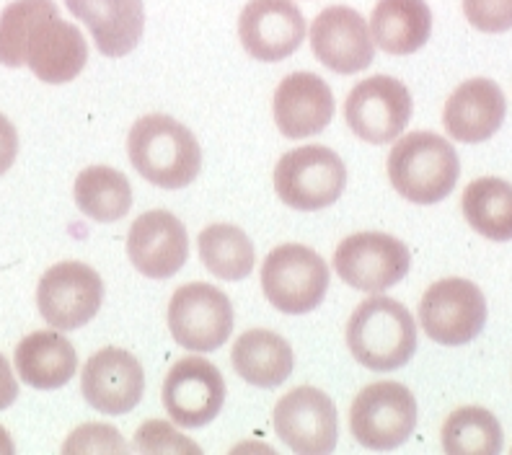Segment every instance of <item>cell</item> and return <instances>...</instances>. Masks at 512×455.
Listing matches in <instances>:
<instances>
[{"label": "cell", "instance_id": "obj_1", "mask_svg": "<svg viewBox=\"0 0 512 455\" xmlns=\"http://www.w3.org/2000/svg\"><path fill=\"white\" fill-rule=\"evenodd\" d=\"M127 153L135 171L161 189L189 187L202 169L200 143L169 114L138 119L127 138Z\"/></svg>", "mask_w": 512, "mask_h": 455}, {"label": "cell", "instance_id": "obj_2", "mask_svg": "<svg viewBox=\"0 0 512 455\" xmlns=\"http://www.w3.org/2000/svg\"><path fill=\"white\" fill-rule=\"evenodd\" d=\"M347 347L368 370L391 373L404 368L417 352V324L399 300L375 295L350 316Z\"/></svg>", "mask_w": 512, "mask_h": 455}, {"label": "cell", "instance_id": "obj_3", "mask_svg": "<svg viewBox=\"0 0 512 455\" xmlns=\"http://www.w3.org/2000/svg\"><path fill=\"white\" fill-rule=\"evenodd\" d=\"M461 176L456 148L435 132H409L391 148L388 179L391 187L414 205L445 200Z\"/></svg>", "mask_w": 512, "mask_h": 455}, {"label": "cell", "instance_id": "obj_4", "mask_svg": "<svg viewBox=\"0 0 512 455\" xmlns=\"http://www.w3.org/2000/svg\"><path fill=\"white\" fill-rule=\"evenodd\" d=\"M347 184L344 161L324 145H303L280 158L275 166L277 197L293 210L316 212L331 207Z\"/></svg>", "mask_w": 512, "mask_h": 455}, {"label": "cell", "instance_id": "obj_5", "mask_svg": "<svg viewBox=\"0 0 512 455\" xmlns=\"http://www.w3.org/2000/svg\"><path fill=\"white\" fill-rule=\"evenodd\" d=\"M262 290L277 311L300 316L324 303L329 267L308 246H277L262 264Z\"/></svg>", "mask_w": 512, "mask_h": 455}, {"label": "cell", "instance_id": "obj_6", "mask_svg": "<svg viewBox=\"0 0 512 455\" xmlns=\"http://www.w3.org/2000/svg\"><path fill=\"white\" fill-rule=\"evenodd\" d=\"M417 427V401L396 381H378L357 393L350 409V430L370 450H394Z\"/></svg>", "mask_w": 512, "mask_h": 455}, {"label": "cell", "instance_id": "obj_7", "mask_svg": "<svg viewBox=\"0 0 512 455\" xmlns=\"http://www.w3.org/2000/svg\"><path fill=\"white\" fill-rule=\"evenodd\" d=\"M419 324L432 342L461 347L487 324V300L474 282L448 277L430 285L419 300Z\"/></svg>", "mask_w": 512, "mask_h": 455}, {"label": "cell", "instance_id": "obj_8", "mask_svg": "<svg viewBox=\"0 0 512 455\" xmlns=\"http://www.w3.org/2000/svg\"><path fill=\"white\" fill-rule=\"evenodd\" d=\"M169 329L184 350H220L233 331L231 300L210 282H189L171 295Z\"/></svg>", "mask_w": 512, "mask_h": 455}, {"label": "cell", "instance_id": "obj_9", "mask_svg": "<svg viewBox=\"0 0 512 455\" xmlns=\"http://www.w3.org/2000/svg\"><path fill=\"white\" fill-rule=\"evenodd\" d=\"M344 119L357 138L386 145L406 130L412 119V94L391 75H373L357 83L344 101Z\"/></svg>", "mask_w": 512, "mask_h": 455}, {"label": "cell", "instance_id": "obj_10", "mask_svg": "<svg viewBox=\"0 0 512 455\" xmlns=\"http://www.w3.org/2000/svg\"><path fill=\"white\" fill-rule=\"evenodd\" d=\"M104 282L83 262H60L47 269L37 287V306L52 329L73 331L99 313Z\"/></svg>", "mask_w": 512, "mask_h": 455}, {"label": "cell", "instance_id": "obj_11", "mask_svg": "<svg viewBox=\"0 0 512 455\" xmlns=\"http://www.w3.org/2000/svg\"><path fill=\"white\" fill-rule=\"evenodd\" d=\"M412 256L399 238L388 233H352L334 251V269L344 282L363 293H381L401 282Z\"/></svg>", "mask_w": 512, "mask_h": 455}, {"label": "cell", "instance_id": "obj_12", "mask_svg": "<svg viewBox=\"0 0 512 455\" xmlns=\"http://www.w3.org/2000/svg\"><path fill=\"white\" fill-rule=\"evenodd\" d=\"M272 424L282 443L300 455H326L337 448V409L319 388L300 386L285 393L277 401Z\"/></svg>", "mask_w": 512, "mask_h": 455}, {"label": "cell", "instance_id": "obj_13", "mask_svg": "<svg viewBox=\"0 0 512 455\" xmlns=\"http://www.w3.org/2000/svg\"><path fill=\"white\" fill-rule=\"evenodd\" d=\"M163 409L179 427L197 430L213 422L223 409L225 381L205 357H184L163 381Z\"/></svg>", "mask_w": 512, "mask_h": 455}, {"label": "cell", "instance_id": "obj_14", "mask_svg": "<svg viewBox=\"0 0 512 455\" xmlns=\"http://www.w3.org/2000/svg\"><path fill=\"white\" fill-rule=\"evenodd\" d=\"M88 63V44L81 29L60 19V11L50 8L32 24L24 42V65H29L39 81L70 83Z\"/></svg>", "mask_w": 512, "mask_h": 455}, {"label": "cell", "instance_id": "obj_15", "mask_svg": "<svg viewBox=\"0 0 512 455\" xmlns=\"http://www.w3.org/2000/svg\"><path fill=\"white\" fill-rule=\"evenodd\" d=\"M244 50L259 63H280L303 44L306 21L293 0H249L238 19Z\"/></svg>", "mask_w": 512, "mask_h": 455}, {"label": "cell", "instance_id": "obj_16", "mask_svg": "<svg viewBox=\"0 0 512 455\" xmlns=\"http://www.w3.org/2000/svg\"><path fill=\"white\" fill-rule=\"evenodd\" d=\"M81 391L99 414L119 417L140 404L145 391V373L132 352L104 347L88 357L81 373Z\"/></svg>", "mask_w": 512, "mask_h": 455}, {"label": "cell", "instance_id": "obj_17", "mask_svg": "<svg viewBox=\"0 0 512 455\" xmlns=\"http://www.w3.org/2000/svg\"><path fill=\"white\" fill-rule=\"evenodd\" d=\"M311 47L319 63L339 75H352L368 68L375 57L370 26L355 8L331 6L313 19Z\"/></svg>", "mask_w": 512, "mask_h": 455}, {"label": "cell", "instance_id": "obj_18", "mask_svg": "<svg viewBox=\"0 0 512 455\" xmlns=\"http://www.w3.org/2000/svg\"><path fill=\"white\" fill-rule=\"evenodd\" d=\"M127 254L140 275L153 277V280L174 277L189 256L187 228L169 210L143 212L130 225Z\"/></svg>", "mask_w": 512, "mask_h": 455}, {"label": "cell", "instance_id": "obj_19", "mask_svg": "<svg viewBox=\"0 0 512 455\" xmlns=\"http://www.w3.org/2000/svg\"><path fill=\"white\" fill-rule=\"evenodd\" d=\"M275 125L288 140L319 135L334 117V94L316 73H293L277 86Z\"/></svg>", "mask_w": 512, "mask_h": 455}, {"label": "cell", "instance_id": "obj_20", "mask_svg": "<svg viewBox=\"0 0 512 455\" xmlns=\"http://www.w3.org/2000/svg\"><path fill=\"white\" fill-rule=\"evenodd\" d=\"M507 114L502 88L489 78L466 81L450 94L443 112V125L458 143H484L500 130Z\"/></svg>", "mask_w": 512, "mask_h": 455}, {"label": "cell", "instance_id": "obj_21", "mask_svg": "<svg viewBox=\"0 0 512 455\" xmlns=\"http://www.w3.org/2000/svg\"><path fill=\"white\" fill-rule=\"evenodd\" d=\"M65 6L88 26L101 55L125 57L143 39V0H65Z\"/></svg>", "mask_w": 512, "mask_h": 455}, {"label": "cell", "instance_id": "obj_22", "mask_svg": "<svg viewBox=\"0 0 512 455\" xmlns=\"http://www.w3.org/2000/svg\"><path fill=\"white\" fill-rule=\"evenodd\" d=\"M16 373L26 386L39 391H55L70 383L78 370V352L73 344L55 331H34L16 347Z\"/></svg>", "mask_w": 512, "mask_h": 455}, {"label": "cell", "instance_id": "obj_23", "mask_svg": "<svg viewBox=\"0 0 512 455\" xmlns=\"http://www.w3.org/2000/svg\"><path fill=\"white\" fill-rule=\"evenodd\" d=\"M432 34V11L425 0H378L370 16V37L388 55H412Z\"/></svg>", "mask_w": 512, "mask_h": 455}, {"label": "cell", "instance_id": "obj_24", "mask_svg": "<svg viewBox=\"0 0 512 455\" xmlns=\"http://www.w3.org/2000/svg\"><path fill=\"white\" fill-rule=\"evenodd\" d=\"M236 373L256 388H277L293 373L295 357L288 339L267 329L244 331L231 352Z\"/></svg>", "mask_w": 512, "mask_h": 455}, {"label": "cell", "instance_id": "obj_25", "mask_svg": "<svg viewBox=\"0 0 512 455\" xmlns=\"http://www.w3.org/2000/svg\"><path fill=\"white\" fill-rule=\"evenodd\" d=\"M463 215L479 236L512 241V184L497 176L471 181L461 197Z\"/></svg>", "mask_w": 512, "mask_h": 455}, {"label": "cell", "instance_id": "obj_26", "mask_svg": "<svg viewBox=\"0 0 512 455\" xmlns=\"http://www.w3.org/2000/svg\"><path fill=\"white\" fill-rule=\"evenodd\" d=\"M75 205L96 223L122 220L132 207V187L122 171L112 166H88L75 179Z\"/></svg>", "mask_w": 512, "mask_h": 455}, {"label": "cell", "instance_id": "obj_27", "mask_svg": "<svg viewBox=\"0 0 512 455\" xmlns=\"http://www.w3.org/2000/svg\"><path fill=\"white\" fill-rule=\"evenodd\" d=\"M197 249L207 272L228 282L244 280L254 269V244L236 225H207L197 236Z\"/></svg>", "mask_w": 512, "mask_h": 455}, {"label": "cell", "instance_id": "obj_28", "mask_svg": "<svg viewBox=\"0 0 512 455\" xmlns=\"http://www.w3.org/2000/svg\"><path fill=\"white\" fill-rule=\"evenodd\" d=\"M443 448L450 455H497L502 450V427L489 409L463 406L443 424Z\"/></svg>", "mask_w": 512, "mask_h": 455}, {"label": "cell", "instance_id": "obj_29", "mask_svg": "<svg viewBox=\"0 0 512 455\" xmlns=\"http://www.w3.org/2000/svg\"><path fill=\"white\" fill-rule=\"evenodd\" d=\"M55 8V0H13L0 13V65L21 68L24 65V42L34 21L44 11Z\"/></svg>", "mask_w": 512, "mask_h": 455}, {"label": "cell", "instance_id": "obj_30", "mask_svg": "<svg viewBox=\"0 0 512 455\" xmlns=\"http://www.w3.org/2000/svg\"><path fill=\"white\" fill-rule=\"evenodd\" d=\"M135 450L145 455H200V445L189 440L187 435L176 430L174 424L163 422V419H148L140 424V430L135 432Z\"/></svg>", "mask_w": 512, "mask_h": 455}, {"label": "cell", "instance_id": "obj_31", "mask_svg": "<svg viewBox=\"0 0 512 455\" xmlns=\"http://www.w3.org/2000/svg\"><path fill=\"white\" fill-rule=\"evenodd\" d=\"M63 453H127V443L114 427L94 422L78 427L63 445Z\"/></svg>", "mask_w": 512, "mask_h": 455}, {"label": "cell", "instance_id": "obj_32", "mask_svg": "<svg viewBox=\"0 0 512 455\" xmlns=\"http://www.w3.org/2000/svg\"><path fill=\"white\" fill-rule=\"evenodd\" d=\"M463 13L469 24L484 34L512 29V0H463Z\"/></svg>", "mask_w": 512, "mask_h": 455}, {"label": "cell", "instance_id": "obj_33", "mask_svg": "<svg viewBox=\"0 0 512 455\" xmlns=\"http://www.w3.org/2000/svg\"><path fill=\"white\" fill-rule=\"evenodd\" d=\"M19 156V132L6 114H0V176L6 174Z\"/></svg>", "mask_w": 512, "mask_h": 455}, {"label": "cell", "instance_id": "obj_34", "mask_svg": "<svg viewBox=\"0 0 512 455\" xmlns=\"http://www.w3.org/2000/svg\"><path fill=\"white\" fill-rule=\"evenodd\" d=\"M16 396H19V383H16V378H13L11 362L0 355V412L8 409V406L16 401Z\"/></svg>", "mask_w": 512, "mask_h": 455}, {"label": "cell", "instance_id": "obj_35", "mask_svg": "<svg viewBox=\"0 0 512 455\" xmlns=\"http://www.w3.org/2000/svg\"><path fill=\"white\" fill-rule=\"evenodd\" d=\"M13 453V440L3 427H0V455H11Z\"/></svg>", "mask_w": 512, "mask_h": 455}]
</instances>
